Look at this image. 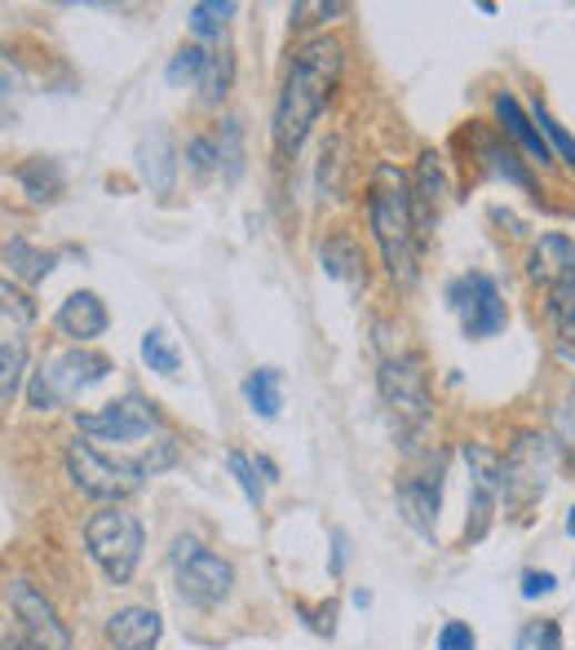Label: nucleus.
<instances>
[{
    "label": "nucleus",
    "instance_id": "1",
    "mask_svg": "<svg viewBox=\"0 0 575 650\" xmlns=\"http://www.w3.org/2000/svg\"><path fill=\"white\" fill-rule=\"evenodd\" d=\"M341 75V44L319 35V40H305L292 62H288L284 89H280V102H275V146L292 155L310 124L323 115L327 98H332V84Z\"/></svg>",
    "mask_w": 575,
    "mask_h": 650
},
{
    "label": "nucleus",
    "instance_id": "2",
    "mask_svg": "<svg viewBox=\"0 0 575 650\" xmlns=\"http://www.w3.org/2000/svg\"><path fill=\"white\" fill-rule=\"evenodd\" d=\"M372 235L385 257V271L407 288L416 284V213H412V186L394 164H381L372 177V200H367Z\"/></svg>",
    "mask_w": 575,
    "mask_h": 650
},
{
    "label": "nucleus",
    "instance_id": "3",
    "mask_svg": "<svg viewBox=\"0 0 575 650\" xmlns=\"http://www.w3.org/2000/svg\"><path fill=\"white\" fill-rule=\"evenodd\" d=\"M84 545L111 585H129L138 571V558H142V522H138V514L111 505L84 522Z\"/></svg>",
    "mask_w": 575,
    "mask_h": 650
},
{
    "label": "nucleus",
    "instance_id": "4",
    "mask_svg": "<svg viewBox=\"0 0 575 650\" xmlns=\"http://www.w3.org/2000/svg\"><path fill=\"white\" fill-rule=\"evenodd\" d=\"M107 372H111V358H102V354H93V349H62V354H53L36 376H31V389H27V398H31V407L36 412H49V407H62V403H71L75 394H84L89 385H98V380H107Z\"/></svg>",
    "mask_w": 575,
    "mask_h": 650
},
{
    "label": "nucleus",
    "instance_id": "5",
    "mask_svg": "<svg viewBox=\"0 0 575 650\" xmlns=\"http://www.w3.org/2000/svg\"><path fill=\"white\" fill-rule=\"evenodd\" d=\"M554 460H558V447L549 434H518V443L505 456L501 500L510 509H532L554 478Z\"/></svg>",
    "mask_w": 575,
    "mask_h": 650
},
{
    "label": "nucleus",
    "instance_id": "6",
    "mask_svg": "<svg viewBox=\"0 0 575 650\" xmlns=\"http://www.w3.org/2000/svg\"><path fill=\"white\" fill-rule=\"evenodd\" d=\"M173 571H178L182 598L195 602V607H222L231 598L235 567L222 553H213V549H204L195 540H178L173 545Z\"/></svg>",
    "mask_w": 575,
    "mask_h": 650
},
{
    "label": "nucleus",
    "instance_id": "7",
    "mask_svg": "<svg viewBox=\"0 0 575 650\" xmlns=\"http://www.w3.org/2000/svg\"><path fill=\"white\" fill-rule=\"evenodd\" d=\"M67 474L84 496H98V500H124V496H133L142 487L138 465H120V460L102 456L93 443H71L67 447Z\"/></svg>",
    "mask_w": 575,
    "mask_h": 650
},
{
    "label": "nucleus",
    "instance_id": "8",
    "mask_svg": "<svg viewBox=\"0 0 575 650\" xmlns=\"http://www.w3.org/2000/svg\"><path fill=\"white\" fill-rule=\"evenodd\" d=\"M160 425L155 407L138 394H124L98 412H75V429L89 434V438H102V443H133V438H147L151 429Z\"/></svg>",
    "mask_w": 575,
    "mask_h": 650
},
{
    "label": "nucleus",
    "instance_id": "9",
    "mask_svg": "<svg viewBox=\"0 0 575 650\" xmlns=\"http://www.w3.org/2000/svg\"><path fill=\"white\" fill-rule=\"evenodd\" d=\"M452 306L461 315V327L465 336L483 341V336H496L505 327V302H501V288L492 275L483 271H470L465 280L452 284Z\"/></svg>",
    "mask_w": 575,
    "mask_h": 650
},
{
    "label": "nucleus",
    "instance_id": "10",
    "mask_svg": "<svg viewBox=\"0 0 575 650\" xmlns=\"http://www.w3.org/2000/svg\"><path fill=\"white\" fill-rule=\"evenodd\" d=\"M4 598H9L13 616L22 620V629H27V642H31V647L71 650V633L62 629L58 611L44 602V593H40L31 580H9V585H4Z\"/></svg>",
    "mask_w": 575,
    "mask_h": 650
},
{
    "label": "nucleus",
    "instance_id": "11",
    "mask_svg": "<svg viewBox=\"0 0 575 650\" xmlns=\"http://www.w3.org/2000/svg\"><path fill=\"white\" fill-rule=\"evenodd\" d=\"M381 394L385 403L407 420V425H421L430 416V389H425V367L416 354H399V358H385L381 363Z\"/></svg>",
    "mask_w": 575,
    "mask_h": 650
},
{
    "label": "nucleus",
    "instance_id": "12",
    "mask_svg": "<svg viewBox=\"0 0 575 650\" xmlns=\"http://www.w3.org/2000/svg\"><path fill=\"white\" fill-rule=\"evenodd\" d=\"M527 275L549 293H575V240L541 235V244L527 257Z\"/></svg>",
    "mask_w": 575,
    "mask_h": 650
},
{
    "label": "nucleus",
    "instance_id": "13",
    "mask_svg": "<svg viewBox=\"0 0 575 650\" xmlns=\"http://www.w3.org/2000/svg\"><path fill=\"white\" fill-rule=\"evenodd\" d=\"M164 633V620L151 607H124L107 620V642L115 650H155Z\"/></svg>",
    "mask_w": 575,
    "mask_h": 650
},
{
    "label": "nucleus",
    "instance_id": "14",
    "mask_svg": "<svg viewBox=\"0 0 575 650\" xmlns=\"http://www.w3.org/2000/svg\"><path fill=\"white\" fill-rule=\"evenodd\" d=\"M399 514L412 531L434 536V518H438V478L430 474H412L399 483Z\"/></svg>",
    "mask_w": 575,
    "mask_h": 650
},
{
    "label": "nucleus",
    "instance_id": "15",
    "mask_svg": "<svg viewBox=\"0 0 575 650\" xmlns=\"http://www.w3.org/2000/svg\"><path fill=\"white\" fill-rule=\"evenodd\" d=\"M53 324H58L62 336H71V341H93V336L107 332V306H102L98 293H71V297L58 306Z\"/></svg>",
    "mask_w": 575,
    "mask_h": 650
},
{
    "label": "nucleus",
    "instance_id": "16",
    "mask_svg": "<svg viewBox=\"0 0 575 650\" xmlns=\"http://www.w3.org/2000/svg\"><path fill=\"white\" fill-rule=\"evenodd\" d=\"M447 182H443V160L434 151L421 155V169H416V191H412V213H416V231H425L434 217H438V200H443Z\"/></svg>",
    "mask_w": 575,
    "mask_h": 650
},
{
    "label": "nucleus",
    "instance_id": "17",
    "mask_svg": "<svg viewBox=\"0 0 575 650\" xmlns=\"http://www.w3.org/2000/svg\"><path fill=\"white\" fill-rule=\"evenodd\" d=\"M496 115H501V124L510 129V138H514V142H518V146H523L532 160H541V164L549 160V142L541 138L536 120H532V115L518 106V98H514V93H496Z\"/></svg>",
    "mask_w": 575,
    "mask_h": 650
},
{
    "label": "nucleus",
    "instance_id": "18",
    "mask_svg": "<svg viewBox=\"0 0 575 650\" xmlns=\"http://www.w3.org/2000/svg\"><path fill=\"white\" fill-rule=\"evenodd\" d=\"M244 398H249V407H253L262 420H275L280 407H284V376H280L275 367H258V372H249V380H244Z\"/></svg>",
    "mask_w": 575,
    "mask_h": 650
},
{
    "label": "nucleus",
    "instance_id": "19",
    "mask_svg": "<svg viewBox=\"0 0 575 650\" xmlns=\"http://www.w3.org/2000/svg\"><path fill=\"white\" fill-rule=\"evenodd\" d=\"M319 262H323V275L327 280H345V284H359L363 280V257H359V244L350 235H332L319 248Z\"/></svg>",
    "mask_w": 575,
    "mask_h": 650
},
{
    "label": "nucleus",
    "instance_id": "20",
    "mask_svg": "<svg viewBox=\"0 0 575 650\" xmlns=\"http://www.w3.org/2000/svg\"><path fill=\"white\" fill-rule=\"evenodd\" d=\"M13 177L22 182V191H27L31 200H58V195H62V169H58V160L36 155V160L18 164Z\"/></svg>",
    "mask_w": 575,
    "mask_h": 650
},
{
    "label": "nucleus",
    "instance_id": "21",
    "mask_svg": "<svg viewBox=\"0 0 575 650\" xmlns=\"http://www.w3.org/2000/svg\"><path fill=\"white\" fill-rule=\"evenodd\" d=\"M138 160H142V177L151 182V191H169V186H173V160H169V138H164V129H155L151 138H142Z\"/></svg>",
    "mask_w": 575,
    "mask_h": 650
},
{
    "label": "nucleus",
    "instance_id": "22",
    "mask_svg": "<svg viewBox=\"0 0 575 650\" xmlns=\"http://www.w3.org/2000/svg\"><path fill=\"white\" fill-rule=\"evenodd\" d=\"M4 266H9V275H18L22 284H40V280L53 271V253L31 248L27 240H9V244H4Z\"/></svg>",
    "mask_w": 575,
    "mask_h": 650
},
{
    "label": "nucleus",
    "instance_id": "23",
    "mask_svg": "<svg viewBox=\"0 0 575 650\" xmlns=\"http://www.w3.org/2000/svg\"><path fill=\"white\" fill-rule=\"evenodd\" d=\"M142 358H147V367L160 372V376H178V372H182V354H178V345H173V336H169L164 327H151V332L142 336Z\"/></svg>",
    "mask_w": 575,
    "mask_h": 650
},
{
    "label": "nucleus",
    "instance_id": "24",
    "mask_svg": "<svg viewBox=\"0 0 575 650\" xmlns=\"http://www.w3.org/2000/svg\"><path fill=\"white\" fill-rule=\"evenodd\" d=\"M231 13H235L231 0H204V4H191L186 9V22H191L195 35H222V27H226Z\"/></svg>",
    "mask_w": 575,
    "mask_h": 650
},
{
    "label": "nucleus",
    "instance_id": "25",
    "mask_svg": "<svg viewBox=\"0 0 575 650\" xmlns=\"http://www.w3.org/2000/svg\"><path fill=\"white\" fill-rule=\"evenodd\" d=\"M204 62H209V49H200V44H186V49H178V53H173V62H169L164 80H169V84H200V71H204Z\"/></svg>",
    "mask_w": 575,
    "mask_h": 650
},
{
    "label": "nucleus",
    "instance_id": "26",
    "mask_svg": "<svg viewBox=\"0 0 575 650\" xmlns=\"http://www.w3.org/2000/svg\"><path fill=\"white\" fill-rule=\"evenodd\" d=\"M483 160H487V169H492V173H501L505 182H514V186L532 191V173L518 164V155H514V151H505V146H496V142H483Z\"/></svg>",
    "mask_w": 575,
    "mask_h": 650
},
{
    "label": "nucleus",
    "instance_id": "27",
    "mask_svg": "<svg viewBox=\"0 0 575 650\" xmlns=\"http://www.w3.org/2000/svg\"><path fill=\"white\" fill-rule=\"evenodd\" d=\"M532 120L541 124V138H549V146L563 155V164H572L575 169V138L563 129V124H558V120H554V115H549V106H545V102H536V106H532Z\"/></svg>",
    "mask_w": 575,
    "mask_h": 650
},
{
    "label": "nucleus",
    "instance_id": "28",
    "mask_svg": "<svg viewBox=\"0 0 575 650\" xmlns=\"http://www.w3.org/2000/svg\"><path fill=\"white\" fill-rule=\"evenodd\" d=\"M226 84H231V58L226 53H209V62L200 71V98L204 102H222Z\"/></svg>",
    "mask_w": 575,
    "mask_h": 650
},
{
    "label": "nucleus",
    "instance_id": "29",
    "mask_svg": "<svg viewBox=\"0 0 575 650\" xmlns=\"http://www.w3.org/2000/svg\"><path fill=\"white\" fill-rule=\"evenodd\" d=\"M27 372V345L22 341H0V398H9L18 389Z\"/></svg>",
    "mask_w": 575,
    "mask_h": 650
},
{
    "label": "nucleus",
    "instance_id": "30",
    "mask_svg": "<svg viewBox=\"0 0 575 650\" xmlns=\"http://www.w3.org/2000/svg\"><path fill=\"white\" fill-rule=\"evenodd\" d=\"M22 71H18V62L9 58V53H0V124H9L13 120V111H18V98H22Z\"/></svg>",
    "mask_w": 575,
    "mask_h": 650
},
{
    "label": "nucleus",
    "instance_id": "31",
    "mask_svg": "<svg viewBox=\"0 0 575 650\" xmlns=\"http://www.w3.org/2000/svg\"><path fill=\"white\" fill-rule=\"evenodd\" d=\"M514 650H563V629H558V620H532V624H523Z\"/></svg>",
    "mask_w": 575,
    "mask_h": 650
},
{
    "label": "nucleus",
    "instance_id": "32",
    "mask_svg": "<svg viewBox=\"0 0 575 650\" xmlns=\"http://www.w3.org/2000/svg\"><path fill=\"white\" fill-rule=\"evenodd\" d=\"M549 324L563 345L575 341V293H549Z\"/></svg>",
    "mask_w": 575,
    "mask_h": 650
},
{
    "label": "nucleus",
    "instance_id": "33",
    "mask_svg": "<svg viewBox=\"0 0 575 650\" xmlns=\"http://www.w3.org/2000/svg\"><path fill=\"white\" fill-rule=\"evenodd\" d=\"M226 465H231V474H235V483L244 487V496H249V505L258 509V505H262V483H258V465H253L249 456H240V451H231V456H226Z\"/></svg>",
    "mask_w": 575,
    "mask_h": 650
},
{
    "label": "nucleus",
    "instance_id": "34",
    "mask_svg": "<svg viewBox=\"0 0 575 650\" xmlns=\"http://www.w3.org/2000/svg\"><path fill=\"white\" fill-rule=\"evenodd\" d=\"M554 443H563L575 460V398H563L554 407Z\"/></svg>",
    "mask_w": 575,
    "mask_h": 650
},
{
    "label": "nucleus",
    "instance_id": "35",
    "mask_svg": "<svg viewBox=\"0 0 575 650\" xmlns=\"http://www.w3.org/2000/svg\"><path fill=\"white\" fill-rule=\"evenodd\" d=\"M438 650H478V638H474V629H470V624L447 620V624L438 629Z\"/></svg>",
    "mask_w": 575,
    "mask_h": 650
},
{
    "label": "nucleus",
    "instance_id": "36",
    "mask_svg": "<svg viewBox=\"0 0 575 650\" xmlns=\"http://www.w3.org/2000/svg\"><path fill=\"white\" fill-rule=\"evenodd\" d=\"M558 589V580L549 576V571H527L523 576V598L527 602H536V598H545V593H554Z\"/></svg>",
    "mask_w": 575,
    "mask_h": 650
},
{
    "label": "nucleus",
    "instance_id": "37",
    "mask_svg": "<svg viewBox=\"0 0 575 650\" xmlns=\"http://www.w3.org/2000/svg\"><path fill=\"white\" fill-rule=\"evenodd\" d=\"M186 160H191L200 173H209V169H213V160H218V146H213L209 138H195V142L186 146Z\"/></svg>",
    "mask_w": 575,
    "mask_h": 650
},
{
    "label": "nucleus",
    "instance_id": "38",
    "mask_svg": "<svg viewBox=\"0 0 575 650\" xmlns=\"http://www.w3.org/2000/svg\"><path fill=\"white\" fill-rule=\"evenodd\" d=\"M301 616H310V629H314V633H332V616H336V607H319V611L301 607Z\"/></svg>",
    "mask_w": 575,
    "mask_h": 650
},
{
    "label": "nucleus",
    "instance_id": "39",
    "mask_svg": "<svg viewBox=\"0 0 575 650\" xmlns=\"http://www.w3.org/2000/svg\"><path fill=\"white\" fill-rule=\"evenodd\" d=\"M4 650H40V647H31V642L22 638V642H9V647H4Z\"/></svg>",
    "mask_w": 575,
    "mask_h": 650
},
{
    "label": "nucleus",
    "instance_id": "40",
    "mask_svg": "<svg viewBox=\"0 0 575 650\" xmlns=\"http://www.w3.org/2000/svg\"><path fill=\"white\" fill-rule=\"evenodd\" d=\"M567 536H575V505H572V514H567Z\"/></svg>",
    "mask_w": 575,
    "mask_h": 650
}]
</instances>
